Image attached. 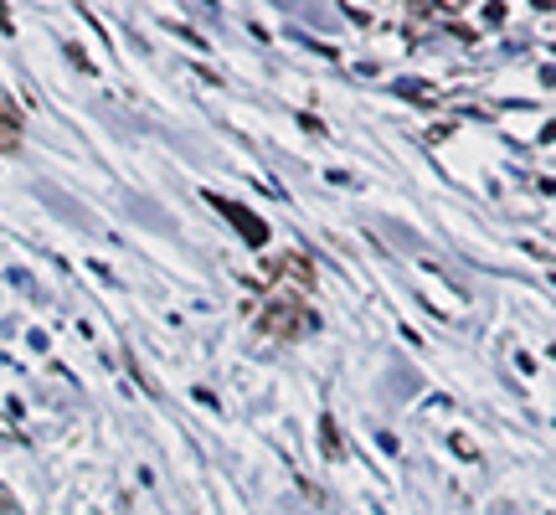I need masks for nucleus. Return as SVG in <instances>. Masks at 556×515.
<instances>
[{
  "label": "nucleus",
  "mask_w": 556,
  "mask_h": 515,
  "mask_svg": "<svg viewBox=\"0 0 556 515\" xmlns=\"http://www.w3.org/2000/svg\"><path fill=\"white\" fill-rule=\"evenodd\" d=\"M304 325H309V315H304V304H294V299H274V304L263 310V330L278 340H299Z\"/></svg>",
  "instance_id": "f257e3e1"
},
{
  "label": "nucleus",
  "mask_w": 556,
  "mask_h": 515,
  "mask_svg": "<svg viewBox=\"0 0 556 515\" xmlns=\"http://www.w3.org/2000/svg\"><path fill=\"white\" fill-rule=\"evenodd\" d=\"M212 206H217V212H227V217L238 222L242 233H248V242H253V248H263V242H268V227H263V222L253 217L248 206H238V201H227V197H212Z\"/></svg>",
  "instance_id": "f03ea898"
},
{
  "label": "nucleus",
  "mask_w": 556,
  "mask_h": 515,
  "mask_svg": "<svg viewBox=\"0 0 556 515\" xmlns=\"http://www.w3.org/2000/svg\"><path fill=\"white\" fill-rule=\"evenodd\" d=\"M16 129H21V120L11 114V103L0 99V150H11V145H16Z\"/></svg>",
  "instance_id": "7ed1b4c3"
},
{
  "label": "nucleus",
  "mask_w": 556,
  "mask_h": 515,
  "mask_svg": "<svg viewBox=\"0 0 556 515\" xmlns=\"http://www.w3.org/2000/svg\"><path fill=\"white\" fill-rule=\"evenodd\" d=\"M325 454H330V459H340V443H336V423H330V417H325Z\"/></svg>",
  "instance_id": "20e7f679"
},
{
  "label": "nucleus",
  "mask_w": 556,
  "mask_h": 515,
  "mask_svg": "<svg viewBox=\"0 0 556 515\" xmlns=\"http://www.w3.org/2000/svg\"><path fill=\"white\" fill-rule=\"evenodd\" d=\"M0 26H5V32H11V11H0Z\"/></svg>",
  "instance_id": "39448f33"
}]
</instances>
